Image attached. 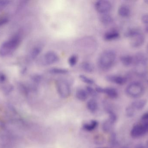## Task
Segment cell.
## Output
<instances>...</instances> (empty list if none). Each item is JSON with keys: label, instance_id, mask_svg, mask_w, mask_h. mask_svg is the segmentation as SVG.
Listing matches in <instances>:
<instances>
[{"label": "cell", "instance_id": "obj_1", "mask_svg": "<svg viewBox=\"0 0 148 148\" xmlns=\"http://www.w3.org/2000/svg\"><path fill=\"white\" fill-rule=\"evenodd\" d=\"M134 71L137 75L142 76L146 74L147 70L148 58L142 53H139L134 56Z\"/></svg>", "mask_w": 148, "mask_h": 148}, {"label": "cell", "instance_id": "obj_2", "mask_svg": "<svg viewBox=\"0 0 148 148\" xmlns=\"http://www.w3.org/2000/svg\"><path fill=\"white\" fill-rule=\"evenodd\" d=\"M116 58L114 51L107 50L103 52L98 59V65L103 70H108L113 66Z\"/></svg>", "mask_w": 148, "mask_h": 148}, {"label": "cell", "instance_id": "obj_3", "mask_svg": "<svg viewBox=\"0 0 148 148\" xmlns=\"http://www.w3.org/2000/svg\"><path fill=\"white\" fill-rule=\"evenodd\" d=\"M20 43L18 37H15L3 43L0 47V56H6L14 52Z\"/></svg>", "mask_w": 148, "mask_h": 148}, {"label": "cell", "instance_id": "obj_4", "mask_svg": "<svg viewBox=\"0 0 148 148\" xmlns=\"http://www.w3.org/2000/svg\"><path fill=\"white\" fill-rule=\"evenodd\" d=\"M125 92L130 97L139 98L144 94V87L140 83L133 82L127 85Z\"/></svg>", "mask_w": 148, "mask_h": 148}, {"label": "cell", "instance_id": "obj_5", "mask_svg": "<svg viewBox=\"0 0 148 148\" xmlns=\"http://www.w3.org/2000/svg\"><path fill=\"white\" fill-rule=\"evenodd\" d=\"M56 87L58 93L61 97L66 98L70 96L71 88L70 85L64 79H58L56 81Z\"/></svg>", "mask_w": 148, "mask_h": 148}, {"label": "cell", "instance_id": "obj_6", "mask_svg": "<svg viewBox=\"0 0 148 148\" xmlns=\"http://www.w3.org/2000/svg\"><path fill=\"white\" fill-rule=\"evenodd\" d=\"M95 8L97 11L100 14H106L111 10L112 5L109 1L100 0L95 3Z\"/></svg>", "mask_w": 148, "mask_h": 148}, {"label": "cell", "instance_id": "obj_7", "mask_svg": "<svg viewBox=\"0 0 148 148\" xmlns=\"http://www.w3.org/2000/svg\"><path fill=\"white\" fill-rule=\"evenodd\" d=\"M59 60V56L55 52L49 51L43 55L42 63L44 65H51L57 62Z\"/></svg>", "mask_w": 148, "mask_h": 148}, {"label": "cell", "instance_id": "obj_8", "mask_svg": "<svg viewBox=\"0 0 148 148\" xmlns=\"http://www.w3.org/2000/svg\"><path fill=\"white\" fill-rule=\"evenodd\" d=\"M147 134L145 129L142 125L140 124H136L132 128L130 132L131 136L133 138H139L142 137L143 136Z\"/></svg>", "mask_w": 148, "mask_h": 148}, {"label": "cell", "instance_id": "obj_9", "mask_svg": "<svg viewBox=\"0 0 148 148\" xmlns=\"http://www.w3.org/2000/svg\"><path fill=\"white\" fill-rule=\"evenodd\" d=\"M106 79L107 81L119 85H124L127 81V78L125 76L114 75L108 76Z\"/></svg>", "mask_w": 148, "mask_h": 148}, {"label": "cell", "instance_id": "obj_10", "mask_svg": "<svg viewBox=\"0 0 148 148\" xmlns=\"http://www.w3.org/2000/svg\"><path fill=\"white\" fill-rule=\"evenodd\" d=\"M130 45L133 47L138 48L142 46L145 41V37L142 33L131 38Z\"/></svg>", "mask_w": 148, "mask_h": 148}, {"label": "cell", "instance_id": "obj_11", "mask_svg": "<svg viewBox=\"0 0 148 148\" xmlns=\"http://www.w3.org/2000/svg\"><path fill=\"white\" fill-rule=\"evenodd\" d=\"M147 103V101L145 99H138L133 101L131 105L136 110H141L146 107Z\"/></svg>", "mask_w": 148, "mask_h": 148}, {"label": "cell", "instance_id": "obj_12", "mask_svg": "<svg viewBox=\"0 0 148 148\" xmlns=\"http://www.w3.org/2000/svg\"><path fill=\"white\" fill-rule=\"evenodd\" d=\"M103 93H104L109 97L112 99H116L118 96V92L114 88L107 87L103 88Z\"/></svg>", "mask_w": 148, "mask_h": 148}, {"label": "cell", "instance_id": "obj_13", "mask_svg": "<svg viewBox=\"0 0 148 148\" xmlns=\"http://www.w3.org/2000/svg\"><path fill=\"white\" fill-rule=\"evenodd\" d=\"M130 9L128 5L122 4L119 7L118 13L119 15L122 17H127L130 14Z\"/></svg>", "mask_w": 148, "mask_h": 148}, {"label": "cell", "instance_id": "obj_14", "mask_svg": "<svg viewBox=\"0 0 148 148\" xmlns=\"http://www.w3.org/2000/svg\"><path fill=\"white\" fill-rule=\"evenodd\" d=\"M120 60L122 63L126 67H129L132 64H134V56L130 55L127 54L122 56L120 57Z\"/></svg>", "mask_w": 148, "mask_h": 148}, {"label": "cell", "instance_id": "obj_15", "mask_svg": "<svg viewBox=\"0 0 148 148\" xmlns=\"http://www.w3.org/2000/svg\"><path fill=\"white\" fill-rule=\"evenodd\" d=\"M120 34L116 30H110L105 33L104 38L106 41H112L117 39L119 37Z\"/></svg>", "mask_w": 148, "mask_h": 148}, {"label": "cell", "instance_id": "obj_16", "mask_svg": "<svg viewBox=\"0 0 148 148\" xmlns=\"http://www.w3.org/2000/svg\"><path fill=\"white\" fill-rule=\"evenodd\" d=\"M88 109L91 113H95L98 109V104L96 100L91 99L87 103Z\"/></svg>", "mask_w": 148, "mask_h": 148}, {"label": "cell", "instance_id": "obj_17", "mask_svg": "<svg viewBox=\"0 0 148 148\" xmlns=\"http://www.w3.org/2000/svg\"><path fill=\"white\" fill-rule=\"evenodd\" d=\"M141 33V31L139 29L132 28L129 29L126 31L124 34V35L126 37L131 39Z\"/></svg>", "mask_w": 148, "mask_h": 148}, {"label": "cell", "instance_id": "obj_18", "mask_svg": "<svg viewBox=\"0 0 148 148\" xmlns=\"http://www.w3.org/2000/svg\"><path fill=\"white\" fill-rule=\"evenodd\" d=\"M98 124V122L96 120H91L90 123L84 124L83 128L86 131H92L97 127Z\"/></svg>", "mask_w": 148, "mask_h": 148}, {"label": "cell", "instance_id": "obj_19", "mask_svg": "<svg viewBox=\"0 0 148 148\" xmlns=\"http://www.w3.org/2000/svg\"><path fill=\"white\" fill-rule=\"evenodd\" d=\"M88 93H87L86 90L84 89H78L76 93V96L77 98L79 101H84L87 100L88 97Z\"/></svg>", "mask_w": 148, "mask_h": 148}, {"label": "cell", "instance_id": "obj_20", "mask_svg": "<svg viewBox=\"0 0 148 148\" xmlns=\"http://www.w3.org/2000/svg\"><path fill=\"white\" fill-rule=\"evenodd\" d=\"M100 21L103 24L108 25L110 24L113 21V18L110 15L106 13L102 14L100 17Z\"/></svg>", "mask_w": 148, "mask_h": 148}, {"label": "cell", "instance_id": "obj_21", "mask_svg": "<svg viewBox=\"0 0 148 148\" xmlns=\"http://www.w3.org/2000/svg\"><path fill=\"white\" fill-rule=\"evenodd\" d=\"M114 123H112L109 120L104 121L102 125V129L105 133H109L112 130Z\"/></svg>", "mask_w": 148, "mask_h": 148}, {"label": "cell", "instance_id": "obj_22", "mask_svg": "<svg viewBox=\"0 0 148 148\" xmlns=\"http://www.w3.org/2000/svg\"><path fill=\"white\" fill-rule=\"evenodd\" d=\"M140 124L144 128L146 133H148V112L144 114L141 116Z\"/></svg>", "mask_w": 148, "mask_h": 148}, {"label": "cell", "instance_id": "obj_23", "mask_svg": "<svg viewBox=\"0 0 148 148\" xmlns=\"http://www.w3.org/2000/svg\"><path fill=\"white\" fill-rule=\"evenodd\" d=\"M49 73L55 74H66L69 72L68 70L66 69L60 68H53L49 70Z\"/></svg>", "mask_w": 148, "mask_h": 148}, {"label": "cell", "instance_id": "obj_24", "mask_svg": "<svg viewBox=\"0 0 148 148\" xmlns=\"http://www.w3.org/2000/svg\"><path fill=\"white\" fill-rule=\"evenodd\" d=\"M82 67L84 71L87 73H91L94 70L93 65L88 62H84L82 64Z\"/></svg>", "mask_w": 148, "mask_h": 148}, {"label": "cell", "instance_id": "obj_25", "mask_svg": "<svg viewBox=\"0 0 148 148\" xmlns=\"http://www.w3.org/2000/svg\"><path fill=\"white\" fill-rule=\"evenodd\" d=\"M42 49L40 47H36L32 49L30 53V57L32 59H35L40 54L41 51Z\"/></svg>", "mask_w": 148, "mask_h": 148}, {"label": "cell", "instance_id": "obj_26", "mask_svg": "<svg viewBox=\"0 0 148 148\" xmlns=\"http://www.w3.org/2000/svg\"><path fill=\"white\" fill-rule=\"evenodd\" d=\"M79 78L82 81L89 85H92L94 83V81L93 80L84 75H80L79 76Z\"/></svg>", "mask_w": 148, "mask_h": 148}, {"label": "cell", "instance_id": "obj_27", "mask_svg": "<svg viewBox=\"0 0 148 148\" xmlns=\"http://www.w3.org/2000/svg\"><path fill=\"white\" fill-rule=\"evenodd\" d=\"M136 109L131 105L127 107L126 109V114L128 117H132L134 116Z\"/></svg>", "mask_w": 148, "mask_h": 148}, {"label": "cell", "instance_id": "obj_28", "mask_svg": "<svg viewBox=\"0 0 148 148\" xmlns=\"http://www.w3.org/2000/svg\"><path fill=\"white\" fill-rule=\"evenodd\" d=\"M86 91L88 95H89L92 97H96L97 96V93L96 90L90 86H87L86 87Z\"/></svg>", "mask_w": 148, "mask_h": 148}, {"label": "cell", "instance_id": "obj_29", "mask_svg": "<svg viewBox=\"0 0 148 148\" xmlns=\"http://www.w3.org/2000/svg\"><path fill=\"white\" fill-rule=\"evenodd\" d=\"M77 60H78V58L75 55L71 56L69 57L68 60V62L69 65L71 67L75 66L77 63Z\"/></svg>", "mask_w": 148, "mask_h": 148}, {"label": "cell", "instance_id": "obj_30", "mask_svg": "<svg viewBox=\"0 0 148 148\" xmlns=\"http://www.w3.org/2000/svg\"><path fill=\"white\" fill-rule=\"evenodd\" d=\"M108 113L109 114L108 120L114 124L116 121V119H117L116 115L113 111H110V110L108 111Z\"/></svg>", "mask_w": 148, "mask_h": 148}, {"label": "cell", "instance_id": "obj_31", "mask_svg": "<svg viewBox=\"0 0 148 148\" xmlns=\"http://www.w3.org/2000/svg\"><path fill=\"white\" fill-rule=\"evenodd\" d=\"M142 22L146 25H148V14H145L142 16L141 18Z\"/></svg>", "mask_w": 148, "mask_h": 148}, {"label": "cell", "instance_id": "obj_32", "mask_svg": "<svg viewBox=\"0 0 148 148\" xmlns=\"http://www.w3.org/2000/svg\"><path fill=\"white\" fill-rule=\"evenodd\" d=\"M95 141L96 142V143L97 144H100L103 143V139L101 136H99L95 137Z\"/></svg>", "mask_w": 148, "mask_h": 148}, {"label": "cell", "instance_id": "obj_33", "mask_svg": "<svg viewBox=\"0 0 148 148\" xmlns=\"http://www.w3.org/2000/svg\"><path fill=\"white\" fill-rule=\"evenodd\" d=\"M110 142L111 144H114L116 142V136L114 133H112L110 136Z\"/></svg>", "mask_w": 148, "mask_h": 148}, {"label": "cell", "instance_id": "obj_34", "mask_svg": "<svg viewBox=\"0 0 148 148\" xmlns=\"http://www.w3.org/2000/svg\"><path fill=\"white\" fill-rule=\"evenodd\" d=\"M9 3L10 1H0V8L7 6Z\"/></svg>", "mask_w": 148, "mask_h": 148}, {"label": "cell", "instance_id": "obj_35", "mask_svg": "<svg viewBox=\"0 0 148 148\" xmlns=\"http://www.w3.org/2000/svg\"><path fill=\"white\" fill-rule=\"evenodd\" d=\"M33 79L35 82H39L41 79V77L40 76L36 75L34 76Z\"/></svg>", "mask_w": 148, "mask_h": 148}, {"label": "cell", "instance_id": "obj_36", "mask_svg": "<svg viewBox=\"0 0 148 148\" xmlns=\"http://www.w3.org/2000/svg\"><path fill=\"white\" fill-rule=\"evenodd\" d=\"M8 21V20L7 19H1V20H0V26L3 25V24H5Z\"/></svg>", "mask_w": 148, "mask_h": 148}, {"label": "cell", "instance_id": "obj_37", "mask_svg": "<svg viewBox=\"0 0 148 148\" xmlns=\"http://www.w3.org/2000/svg\"><path fill=\"white\" fill-rule=\"evenodd\" d=\"M135 148H147L146 146H144L143 144H139L136 145Z\"/></svg>", "mask_w": 148, "mask_h": 148}, {"label": "cell", "instance_id": "obj_38", "mask_svg": "<svg viewBox=\"0 0 148 148\" xmlns=\"http://www.w3.org/2000/svg\"><path fill=\"white\" fill-rule=\"evenodd\" d=\"M6 77L3 74L0 75V81L3 82L5 81Z\"/></svg>", "mask_w": 148, "mask_h": 148}, {"label": "cell", "instance_id": "obj_39", "mask_svg": "<svg viewBox=\"0 0 148 148\" xmlns=\"http://www.w3.org/2000/svg\"><path fill=\"white\" fill-rule=\"evenodd\" d=\"M145 30L148 34V25H146V27L145 28Z\"/></svg>", "mask_w": 148, "mask_h": 148}, {"label": "cell", "instance_id": "obj_40", "mask_svg": "<svg viewBox=\"0 0 148 148\" xmlns=\"http://www.w3.org/2000/svg\"><path fill=\"white\" fill-rule=\"evenodd\" d=\"M146 147H147V148H148V141L147 142V144H146Z\"/></svg>", "mask_w": 148, "mask_h": 148}, {"label": "cell", "instance_id": "obj_41", "mask_svg": "<svg viewBox=\"0 0 148 148\" xmlns=\"http://www.w3.org/2000/svg\"><path fill=\"white\" fill-rule=\"evenodd\" d=\"M121 148H129L127 147H122Z\"/></svg>", "mask_w": 148, "mask_h": 148}, {"label": "cell", "instance_id": "obj_42", "mask_svg": "<svg viewBox=\"0 0 148 148\" xmlns=\"http://www.w3.org/2000/svg\"><path fill=\"white\" fill-rule=\"evenodd\" d=\"M145 2L147 3V4H148V1H145Z\"/></svg>", "mask_w": 148, "mask_h": 148}, {"label": "cell", "instance_id": "obj_43", "mask_svg": "<svg viewBox=\"0 0 148 148\" xmlns=\"http://www.w3.org/2000/svg\"><path fill=\"white\" fill-rule=\"evenodd\" d=\"M147 47H148V45H147Z\"/></svg>", "mask_w": 148, "mask_h": 148}, {"label": "cell", "instance_id": "obj_44", "mask_svg": "<svg viewBox=\"0 0 148 148\" xmlns=\"http://www.w3.org/2000/svg\"></svg>", "mask_w": 148, "mask_h": 148}]
</instances>
